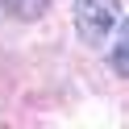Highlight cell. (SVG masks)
<instances>
[{
	"label": "cell",
	"mask_w": 129,
	"mask_h": 129,
	"mask_svg": "<svg viewBox=\"0 0 129 129\" xmlns=\"http://www.w3.org/2000/svg\"><path fill=\"white\" fill-rule=\"evenodd\" d=\"M112 67H117V75L129 79V17H125V25L117 34V46H112Z\"/></svg>",
	"instance_id": "cell-3"
},
{
	"label": "cell",
	"mask_w": 129,
	"mask_h": 129,
	"mask_svg": "<svg viewBox=\"0 0 129 129\" xmlns=\"http://www.w3.org/2000/svg\"><path fill=\"white\" fill-rule=\"evenodd\" d=\"M71 17H75V34L87 46H100L121 21V0H75Z\"/></svg>",
	"instance_id": "cell-1"
},
{
	"label": "cell",
	"mask_w": 129,
	"mask_h": 129,
	"mask_svg": "<svg viewBox=\"0 0 129 129\" xmlns=\"http://www.w3.org/2000/svg\"><path fill=\"white\" fill-rule=\"evenodd\" d=\"M4 13H13L17 21H38L46 9H50V0H0Z\"/></svg>",
	"instance_id": "cell-2"
}]
</instances>
